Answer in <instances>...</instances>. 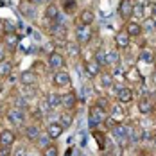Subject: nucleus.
<instances>
[{"mask_svg": "<svg viewBox=\"0 0 156 156\" xmlns=\"http://www.w3.org/2000/svg\"><path fill=\"white\" fill-rule=\"evenodd\" d=\"M106 119H108V113H106V109L102 108L101 104H94L90 108V113H88V124H90V127H97V126L104 124Z\"/></svg>", "mask_w": 156, "mask_h": 156, "instance_id": "obj_1", "label": "nucleus"}, {"mask_svg": "<svg viewBox=\"0 0 156 156\" xmlns=\"http://www.w3.org/2000/svg\"><path fill=\"white\" fill-rule=\"evenodd\" d=\"M94 38V31H92V25H83L79 23L76 27V43L77 45H88Z\"/></svg>", "mask_w": 156, "mask_h": 156, "instance_id": "obj_2", "label": "nucleus"}, {"mask_svg": "<svg viewBox=\"0 0 156 156\" xmlns=\"http://www.w3.org/2000/svg\"><path fill=\"white\" fill-rule=\"evenodd\" d=\"M65 65H66V61H65V56H63L59 50H52V52L48 54V66H50L54 72L61 70Z\"/></svg>", "mask_w": 156, "mask_h": 156, "instance_id": "obj_3", "label": "nucleus"}, {"mask_svg": "<svg viewBox=\"0 0 156 156\" xmlns=\"http://www.w3.org/2000/svg\"><path fill=\"white\" fill-rule=\"evenodd\" d=\"M52 83H54V86H58V88H66V86H70L72 79H70V74H68V72L58 70V72H54Z\"/></svg>", "mask_w": 156, "mask_h": 156, "instance_id": "obj_4", "label": "nucleus"}, {"mask_svg": "<svg viewBox=\"0 0 156 156\" xmlns=\"http://www.w3.org/2000/svg\"><path fill=\"white\" fill-rule=\"evenodd\" d=\"M135 101V90L129 88V86H122L117 90V102L120 104H127V102H133Z\"/></svg>", "mask_w": 156, "mask_h": 156, "instance_id": "obj_5", "label": "nucleus"}, {"mask_svg": "<svg viewBox=\"0 0 156 156\" xmlns=\"http://www.w3.org/2000/svg\"><path fill=\"white\" fill-rule=\"evenodd\" d=\"M18 41H20V36L16 32H5L2 36V43L7 52H15V48L18 47Z\"/></svg>", "mask_w": 156, "mask_h": 156, "instance_id": "obj_6", "label": "nucleus"}, {"mask_svg": "<svg viewBox=\"0 0 156 156\" xmlns=\"http://www.w3.org/2000/svg\"><path fill=\"white\" fill-rule=\"evenodd\" d=\"M133 0H120V4H119V15H120V18H124V20H127L129 22V18H133Z\"/></svg>", "mask_w": 156, "mask_h": 156, "instance_id": "obj_7", "label": "nucleus"}, {"mask_svg": "<svg viewBox=\"0 0 156 156\" xmlns=\"http://www.w3.org/2000/svg\"><path fill=\"white\" fill-rule=\"evenodd\" d=\"M66 127L58 120V122H50V124L47 126V136L50 138V140H58L59 136L63 135V131H65Z\"/></svg>", "mask_w": 156, "mask_h": 156, "instance_id": "obj_8", "label": "nucleus"}, {"mask_svg": "<svg viewBox=\"0 0 156 156\" xmlns=\"http://www.w3.org/2000/svg\"><path fill=\"white\" fill-rule=\"evenodd\" d=\"M61 106L65 109H68V111H72V109L77 106V95H76V92H66V94L61 95Z\"/></svg>", "mask_w": 156, "mask_h": 156, "instance_id": "obj_9", "label": "nucleus"}, {"mask_svg": "<svg viewBox=\"0 0 156 156\" xmlns=\"http://www.w3.org/2000/svg\"><path fill=\"white\" fill-rule=\"evenodd\" d=\"M25 111L20 108H13L9 113H7V119H9V122L15 126H23V122H25Z\"/></svg>", "mask_w": 156, "mask_h": 156, "instance_id": "obj_10", "label": "nucleus"}, {"mask_svg": "<svg viewBox=\"0 0 156 156\" xmlns=\"http://www.w3.org/2000/svg\"><path fill=\"white\" fill-rule=\"evenodd\" d=\"M18 11H20L22 15L25 16V18H29V20H32V18L36 16V5H34V4H31L29 0H20Z\"/></svg>", "mask_w": 156, "mask_h": 156, "instance_id": "obj_11", "label": "nucleus"}, {"mask_svg": "<svg viewBox=\"0 0 156 156\" xmlns=\"http://www.w3.org/2000/svg\"><path fill=\"white\" fill-rule=\"evenodd\" d=\"M124 77L129 81V84H142V83H144V77H142L140 70H138L136 66L127 68V70L124 72Z\"/></svg>", "mask_w": 156, "mask_h": 156, "instance_id": "obj_12", "label": "nucleus"}, {"mask_svg": "<svg viewBox=\"0 0 156 156\" xmlns=\"http://www.w3.org/2000/svg\"><path fill=\"white\" fill-rule=\"evenodd\" d=\"M129 43H131V36L127 34V32L122 29V31H119L115 34V47L119 48V50H124V48L129 47Z\"/></svg>", "mask_w": 156, "mask_h": 156, "instance_id": "obj_13", "label": "nucleus"}, {"mask_svg": "<svg viewBox=\"0 0 156 156\" xmlns=\"http://www.w3.org/2000/svg\"><path fill=\"white\" fill-rule=\"evenodd\" d=\"M20 83H22L23 86H34V84L38 83V74H36L34 70H23V72L20 74Z\"/></svg>", "mask_w": 156, "mask_h": 156, "instance_id": "obj_14", "label": "nucleus"}, {"mask_svg": "<svg viewBox=\"0 0 156 156\" xmlns=\"http://www.w3.org/2000/svg\"><path fill=\"white\" fill-rule=\"evenodd\" d=\"M16 142V135L11 129H2L0 131V145L4 147H13Z\"/></svg>", "mask_w": 156, "mask_h": 156, "instance_id": "obj_15", "label": "nucleus"}, {"mask_svg": "<svg viewBox=\"0 0 156 156\" xmlns=\"http://www.w3.org/2000/svg\"><path fill=\"white\" fill-rule=\"evenodd\" d=\"M124 31L131 36V38H136V36H140L142 32V25L138 23V22H133V20H129L127 23L124 25Z\"/></svg>", "mask_w": 156, "mask_h": 156, "instance_id": "obj_16", "label": "nucleus"}, {"mask_svg": "<svg viewBox=\"0 0 156 156\" xmlns=\"http://www.w3.org/2000/svg\"><path fill=\"white\" fill-rule=\"evenodd\" d=\"M101 65L95 61V59H90V61L84 63V70H86V74L90 76V77H97L99 74H101Z\"/></svg>", "mask_w": 156, "mask_h": 156, "instance_id": "obj_17", "label": "nucleus"}, {"mask_svg": "<svg viewBox=\"0 0 156 156\" xmlns=\"http://www.w3.org/2000/svg\"><path fill=\"white\" fill-rule=\"evenodd\" d=\"M79 22L83 23V25H92L95 22V13L92 11V9H83L81 13H79Z\"/></svg>", "mask_w": 156, "mask_h": 156, "instance_id": "obj_18", "label": "nucleus"}, {"mask_svg": "<svg viewBox=\"0 0 156 156\" xmlns=\"http://www.w3.org/2000/svg\"><path fill=\"white\" fill-rule=\"evenodd\" d=\"M97 77H99V84H101V88H111V86L115 84L113 74H109V72H101Z\"/></svg>", "mask_w": 156, "mask_h": 156, "instance_id": "obj_19", "label": "nucleus"}, {"mask_svg": "<svg viewBox=\"0 0 156 156\" xmlns=\"http://www.w3.org/2000/svg\"><path fill=\"white\" fill-rule=\"evenodd\" d=\"M124 109H122V104L120 102H115L113 106H111V119L117 122V124H120L122 122V119H124Z\"/></svg>", "mask_w": 156, "mask_h": 156, "instance_id": "obj_20", "label": "nucleus"}, {"mask_svg": "<svg viewBox=\"0 0 156 156\" xmlns=\"http://www.w3.org/2000/svg\"><path fill=\"white\" fill-rule=\"evenodd\" d=\"M153 101L149 99V97H142L140 101H138V109H140L142 115H149L151 111H153Z\"/></svg>", "mask_w": 156, "mask_h": 156, "instance_id": "obj_21", "label": "nucleus"}, {"mask_svg": "<svg viewBox=\"0 0 156 156\" xmlns=\"http://www.w3.org/2000/svg\"><path fill=\"white\" fill-rule=\"evenodd\" d=\"M45 18L50 20V22H58V18H59V9H58L56 4H47V7H45Z\"/></svg>", "mask_w": 156, "mask_h": 156, "instance_id": "obj_22", "label": "nucleus"}, {"mask_svg": "<svg viewBox=\"0 0 156 156\" xmlns=\"http://www.w3.org/2000/svg\"><path fill=\"white\" fill-rule=\"evenodd\" d=\"M25 138H27V140H31V142L38 140V138H40V127H38V126H34V124L25 126Z\"/></svg>", "mask_w": 156, "mask_h": 156, "instance_id": "obj_23", "label": "nucleus"}, {"mask_svg": "<svg viewBox=\"0 0 156 156\" xmlns=\"http://www.w3.org/2000/svg\"><path fill=\"white\" fill-rule=\"evenodd\" d=\"M11 72H13V61L2 59L0 61V77H7V76H11Z\"/></svg>", "mask_w": 156, "mask_h": 156, "instance_id": "obj_24", "label": "nucleus"}, {"mask_svg": "<svg viewBox=\"0 0 156 156\" xmlns=\"http://www.w3.org/2000/svg\"><path fill=\"white\" fill-rule=\"evenodd\" d=\"M119 63H120V54L117 50L106 52V65H109V66H119Z\"/></svg>", "mask_w": 156, "mask_h": 156, "instance_id": "obj_25", "label": "nucleus"}, {"mask_svg": "<svg viewBox=\"0 0 156 156\" xmlns=\"http://www.w3.org/2000/svg\"><path fill=\"white\" fill-rule=\"evenodd\" d=\"M142 25V31L144 32H151L156 29V18L154 16H147V18H144V22L140 23Z\"/></svg>", "mask_w": 156, "mask_h": 156, "instance_id": "obj_26", "label": "nucleus"}, {"mask_svg": "<svg viewBox=\"0 0 156 156\" xmlns=\"http://www.w3.org/2000/svg\"><path fill=\"white\" fill-rule=\"evenodd\" d=\"M111 133H113L117 138H127V126H124V124L111 126Z\"/></svg>", "mask_w": 156, "mask_h": 156, "instance_id": "obj_27", "label": "nucleus"}, {"mask_svg": "<svg viewBox=\"0 0 156 156\" xmlns=\"http://www.w3.org/2000/svg\"><path fill=\"white\" fill-rule=\"evenodd\" d=\"M94 138L97 140V145H99L101 151H104L108 147V140H106V135L104 133H99L97 129H94Z\"/></svg>", "mask_w": 156, "mask_h": 156, "instance_id": "obj_28", "label": "nucleus"}, {"mask_svg": "<svg viewBox=\"0 0 156 156\" xmlns=\"http://www.w3.org/2000/svg\"><path fill=\"white\" fill-rule=\"evenodd\" d=\"M47 102H48V106H50V109H56L58 106H61V95L59 94H48Z\"/></svg>", "mask_w": 156, "mask_h": 156, "instance_id": "obj_29", "label": "nucleus"}, {"mask_svg": "<svg viewBox=\"0 0 156 156\" xmlns=\"http://www.w3.org/2000/svg\"><path fill=\"white\" fill-rule=\"evenodd\" d=\"M76 5H77V2H76V0H61L63 11H65V13H68V15L76 11Z\"/></svg>", "mask_w": 156, "mask_h": 156, "instance_id": "obj_30", "label": "nucleus"}, {"mask_svg": "<svg viewBox=\"0 0 156 156\" xmlns=\"http://www.w3.org/2000/svg\"><path fill=\"white\" fill-rule=\"evenodd\" d=\"M59 122H61L65 127H68V126H72V122H74V113H70L68 109L65 111V113H61V117H59Z\"/></svg>", "mask_w": 156, "mask_h": 156, "instance_id": "obj_31", "label": "nucleus"}, {"mask_svg": "<svg viewBox=\"0 0 156 156\" xmlns=\"http://www.w3.org/2000/svg\"><path fill=\"white\" fill-rule=\"evenodd\" d=\"M94 59L99 63L101 66H106V50H104V48H97V50H95V58Z\"/></svg>", "mask_w": 156, "mask_h": 156, "instance_id": "obj_32", "label": "nucleus"}, {"mask_svg": "<svg viewBox=\"0 0 156 156\" xmlns=\"http://www.w3.org/2000/svg\"><path fill=\"white\" fill-rule=\"evenodd\" d=\"M41 156H59V149H58V145H54V144L47 145V147L43 149V154Z\"/></svg>", "mask_w": 156, "mask_h": 156, "instance_id": "obj_33", "label": "nucleus"}, {"mask_svg": "<svg viewBox=\"0 0 156 156\" xmlns=\"http://www.w3.org/2000/svg\"><path fill=\"white\" fill-rule=\"evenodd\" d=\"M140 61H144V63H153V61H154V54H153L151 50L144 48V50H142V54H140Z\"/></svg>", "mask_w": 156, "mask_h": 156, "instance_id": "obj_34", "label": "nucleus"}, {"mask_svg": "<svg viewBox=\"0 0 156 156\" xmlns=\"http://www.w3.org/2000/svg\"><path fill=\"white\" fill-rule=\"evenodd\" d=\"M133 16L135 18H144V4H135L133 5Z\"/></svg>", "mask_w": 156, "mask_h": 156, "instance_id": "obj_35", "label": "nucleus"}, {"mask_svg": "<svg viewBox=\"0 0 156 156\" xmlns=\"http://www.w3.org/2000/svg\"><path fill=\"white\" fill-rule=\"evenodd\" d=\"M65 47H66V50H68L70 54H74V56H79V45H77V43H66Z\"/></svg>", "mask_w": 156, "mask_h": 156, "instance_id": "obj_36", "label": "nucleus"}, {"mask_svg": "<svg viewBox=\"0 0 156 156\" xmlns=\"http://www.w3.org/2000/svg\"><path fill=\"white\" fill-rule=\"evenodd\" d=\"M0 156H13V147H4V145H0Z\"/></svg>", "mask_w": 156, "mask_h": 156, "instance_id": "obj_37", "label": "nucleus"}, {"mask_svg": "<svg viewBox=\"0 0 156 156\" xmlns=\"http://www.w3.org/2000/svg\"><path fill=\"white\" fill-rule=\"evenodd\" d=\"M13 156H27V153H25V147H18Z\"/></svg>", "mask_w": 156, "mask_h": 156, "instance_id": "obj_38", "label": "nucleus"}, {"mask_svg": "<svg viewBox=\"0 0 156 156\" xmlns=\"http://www.w3.org/2000/svg\"><path fill=\"white\" fill-rule=\"evenodd\" d=\"M5 52H7V50H5V47H4V43L0 41V61L5 59Z\"/></svg>", "mask_w": 156, "mask_h": 156, "instance_id": "obj_39", "label": "nucleus"}, {"mask_svg": "<svg viewBox=\"0 0 156 156\" xmlns=\"http://www.w3.org/2000/svg\"><path fill=\"white\" fill-rule=\"evenodd\" d=\"M29 2H31V4H34V5H38V4H43L45 0H29Z\"/></svg>", "mask_w": 156, "mask_h": 156, "instance_id": "obj_40", "label": "nucleus"}, {"mask_svg": "<svg viewBox=\"0 0 156 156\" xmlns=\"http://www.w3.org/2000/svg\"><path fill=\"white\" fill-rule=\"evenodd\" d=\"M153 83H154V86H156V72L153 74Z\"/></svg>", "mask_w": 156, "mask_h": 156, "instance_id": "obj_41", "label": "nucleus"}, {"mask_svg": "<svg viewBox=\"0 0 156 156\" xmlns=\"http://www.w3.org/2000/svg\"><path fill=\"white\" fill-rule=\"evenodd\" d=\"M45 2H48V4H52V0H45Z\"/></svg>", "mask_w": 156, "mask_h": 156, "instance_id": "obj_42", "label": "nucleus"}]
</instances>
